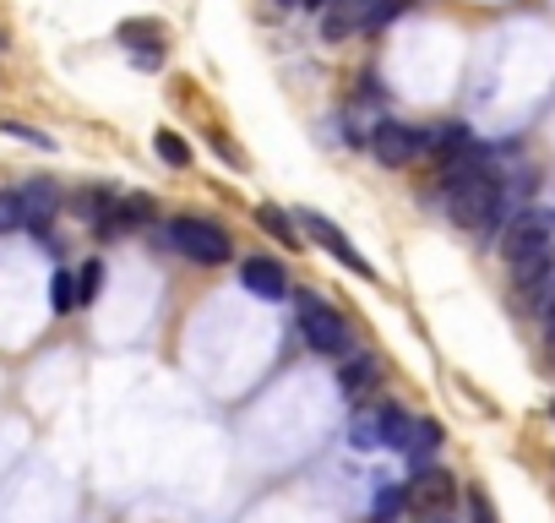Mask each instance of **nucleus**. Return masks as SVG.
<instances>
[{"label":"nucleus","instance_id":"1","mask_svg":"<svg viewBox=\"0 0 555 523\" xmlns=\"http://www.w3.org/2000/svg\"><path fill=\"white\" fill-rule=\"evenodd\" d=\"M447 213L457 229L468 234H495L501 213H506V196H501V180L479 164V153H457L447 158Z\"/></svg>","mask_w":555,"mask_h":523},{"label":"nucleus","instance_id":"2","mask_svg":"<svg viewBox=\"0 0 555 523\" xmlns=\"http://www.w3.org/2000/svg\"><path fill=\"white\" fill-rule=\"evenodd\" d=\"M501 251H506V273H512L517 290H533V284L555 279V213H544V207L517 213Z\"/></svg>","mask_w":555,"mask_h":523},{"label":"nucleus","instance_id":"3","mask_svg":"<svg viewBox=\"0 0 555 523\" xmlns=\"http://www.w3.org/2000/svg\"><path fill=\"white\" fill-rule=\"evenodd\" d=\"M169 245H175L185 262H196V268H218V262L234 256L229 234H223L212 218H175V224H169Z\"/></svg>","mask_w":555,"mask_h":523},{"label":"nucleus","instance_id":"4","mask_svg":"<svg viewBox=\"0 0 555 523\" xmlns=\"http://www.w3.org/2000/svg\"><path fill=\"white\" fill-rule=\"evenodd\" d=\"M295 322H300V339H306L317 355H349V328H344V317H338L327 301H311V295H300V306H295Z\"/></svg>","mask_w":555,"mask_h":523},{"label":"nucleus","instance_id":"5","mask_svg":"<svg viewBox=\"0 0 555 523\" xmlns=\"http://www.w3.org/2000/svg\"><path fill=\"white\" fill-rule=\"evenodd\" d=\"M300 224H306V234H311V240H317L322 251H333V256L344 262V268H349V273H360V279H371V262H365V256L354 251V240H349V234H344V229H338L333 218H322V213H311V207H306V213H300Z\"/></svg>","mask_w":555,"mask_h":523},{"label":"nucleus","instance_id":"6","mask_svg":"<svg viewBox=\"0 0 555 523\" xmlns=\"http://www.w3.org/2000/svg\"><path fill=\"white\" fill-rule=\"evenodd\" d=\"M240 284H245L250 295H261V301H289V273L278 268V262H267V256L240 262Z\"/></svg>","mask_w":555,"mask_h":523},{"label":"nucleus","instance_id":"7","mask_svg":"<svg viewBox=\"0 0 555 523\" xmlns=\"http://www.w3.org/2000/svg\"><path fill=\"white\" fill-rule=\"evenodd\" d=\"M371 153L398 169V164H409V158L420 153V131H414V126H398V120H382L376 137H371Z\"/></svg>","mask_w":555,"mask_h":523},{"label":"nucleus","instance_id":"8","mask_svg":"<svg viewBox=\"0 0 555 523\" xmlns=\"http://www.w3.org/2000/svg\"><path fill=\"white\" fill-rule=\"evenodd\" d=\"M360 28H371V0H333V7L322 12V39L327 44H338Z\"/></svg>","mask_w":555,"mask_h":523},{"label":"nucleus","instance_id":"9","mask_svg":"<svg viewBox=\"0 0 555 523\" xmlns=\"http://www.w3.org/2000/svg\"><path fill=\"white\" fill-rule=\"evenodd\" d=\"M376 382H382V366H376L371 355H344V371H338V387H344V398H365Z\"/></svg>","mask_w":555,"mask_h":523},{"label":"nucleus","instance_id":"10","mask_svg":"<svg viewBox=\"0 0 555 523\" xmlns=\"http://www.w3.org/2000/svg\"><path fill=\"white\" fill-rule=\"evenodd\" d=\"M409 501H414V507H447V501H452V474L420 469V474L409 480Z\"/></svg>","mask_w":555,"mask_h":523},{"label":"nucleus","instance_id":"11","mask_svg":"<svg viewBox=\"0 0 555 523\" xmlns=\"http://www.w3.org/2000/svg\"><path fill=\"white\" fill-rule=\"evenodd\" d=\"M158 39H164V28L158 23H126L120 28V44H131L137 50V66H158Z\"/></svg>","mask_w":555,"mask_h":523},{"label":"nucleus","instance_id":"12","mask_svg":"<svg viewBox=\"0 0 555 523\" xmlns=\"http://www.w3.org/2000/svg\"><path fill=\"white\" fill-rule=\"evenodd\" d=\"M414 431H420V420H414V414H403L398 404H387V409H382V442H387L392 452H409V447H414Z\"/></svg>","mask_w":555,"mask_h":523},{"label":"nucleus","instance_id":"13","mask_svg":"<svg viewBox=\"0 0 555 523\" xmlns=\"http://www.w3.org/2000/svg\"><path fill=\"white\" fill-rule=\"evenodd\" d=\"M23 202H28V224L39 229V224L55 213V202H61V196H55V186H50V180H39V186H23Z\"/></svg>","mask_w":555,"mask_h":523},{"label":"nucleus","instance_id":"14","mask_svg":"<svg viewBox=\"0 0 555 523\" xmlns=\"http://www.w3.org/2000/svg\"><path fill=\"white\" fill-rule=\"evenodd\" d=\"M256 224H261V229H267L272 240H284V245H300V229H289V218L278 213L272 202H261V207H256Z\"/></svg>","mask_w":555,"mask_h":523},{"label":"nucleus","instance_id":"15","mask_svg":"<svg viewBox=\"0 0 555 523\" xmlns=\"http://www.w3.org/2000/svg\"><path fill=\"white\" fill-rule=\"evenodd\" d=\"M50 306H55V311H61V317H66V311H77V306H82V301H77V279H72V273H66V268H61V273H55V279H50Z\"/></svg>","mask_w":555,"mask_h":523},{"label":"nucleus","instance_id":"16","mask_svg":"<svg viewBox=\"0 0 555 523\" xmlns=\"http://www.w3.org/2000/svg\"><path fill=\"white\" fill-rule=\"evenodd\" d=\"M349 442H354L360 452H371V447L382 442V409H376V414H354V425H349Z\"/></svg>","mask_w":555,"mask_h":523},{"label":"nucleus","instance_id":"17","mask_svg":"<svg viewBox=\"0 0 555 523\" xmlns=\"http://www.w3.org/2000/svg\"><path fill=\"white\" fill-rule=\"evenodd\" d=\"M436 447H441V425H436V420H420V431H414V447H409V458H414V463H425V458H430Z\"/></svg>","mask_w":555,"mask_h":523},{"label":"nucleus","instance_id":"18","mask_svg":"<svg viewBox=\"0 0 555 523\" xmlns=\"http://www.w3.org/2000/svg\"><path fill=\"white\" fill-rule=\"evenodd\" d=\"M17 224H28V202H23V191H0V229H17Z\"/></svg>","mask_w":555,"mask_h":523},{"label":"nucleus","instance_id":"19","mask_svg":"<svg viewBox=\"0 0 555 523\" xmlns=\"http://www.w3.org/2000/svg\"><path fill=\"white\" fill-rule=\"evenodd\" d=\"M153 148H158L164 164H191V148H185V137H175V131H158Z\"/></svg>","mask_w":555,"mask_h":523},{"label":"nucleus","instance_id":"20","mask_svg":"<svg viewBox=\"0 0 555 523\" xmlns=\"http://www.w3.org/2000/svg\"><path fill=\"white\" fill-rule=\"evenodd\" d=\"M99 284H104V268H99V262H88V268L77 273V301L88 306V301L99 295Z\"/></svg>","mask_w":555,"mask_h":523},{"label":"nucleus","instance_id":"21","mask_svg":"<svg viewBox=\"0 0 555 523\" xmlns=\"http://www.w3.org/2000/svg\"><path fill=\"white\" fill-rule=\"evenodd\" d=\"M403 12H409V0H371V28H387Z\"/></svg>","mask_w":555,"mask_h":523},{"label":"nucleus","instance_id":"22","mask_svg":"<svg viewBox=\"0 0 555 523\" xmlns=\"http://www.w3.org/2000/svg\"><path fill=\"white\" fill-rule=\"evenodd\" d=\"M403 501H409V490H398V485H392V490H382V496H376V523H392Z\"/></svg>","mask_w":555,"mask_h":523},{"label":"nucleus","instance_id":"23","mask_svg":"<svg viewBox=\"0 0 555 523\" xmlns=\"http://www.w3.org/2000/svg\"><path fill=\"white\" fill-rule=\"evenodd\" d=\"M0 131H7V137H23V142H34V148H44V153L55 148V142H50L44 131H34V126H17V120H7V126H0Z\"/></svg>","mask_w":555,"mask_h":523},{"label":"nucleus","instance_id":"24","mask_svg":"<svg viewBox=\"0 0 555 523\" xmlns=\"http://www.w3.org/2000/svg\"><path fill=\"white\" fill-rule=\"evenodd\" d=\"M468 518H474V523H495V507H490L485 490H468Z\"/></svg>","mask_w":555,"mask_h":523},{"label":"nucleus","instance_id":"25","mask_svg":"<svg viewBox=\"0 0 555 523\" xmlns=\"http://www.w3.org/2000/svg\"><path fill=\"white\" fill-rule=\"evenodd\" d=\"M300 7H306V12H327V7H333V0H300Z\"/></svg>","mask_w":555,"mask_h":523},{"label":"nucleus","instance_id":"26","mask_svg":"<svg viewBox=\"0 0 555 523\" xmlns=\"http://www.w3.org/2000/svg\"><path fill=\"white\" fill-rule=\"evenodd\" d=\"M278 7H300V0H278Z\"/></svg>","mask_w":555,"mask_h":523},{"label":"nucleus","instance_id":"27","mask_svg":"<svg viewBox=\"0 0 555 523\" xmlns=\"http://www.w3.org/2000/svg\"><path fill=\"white\" fill-rule=\"evenodd\" d=\"M550 414H555V409H550Z\"/></svg>","mask_w":555,"mask_h":523}]
</instances>
